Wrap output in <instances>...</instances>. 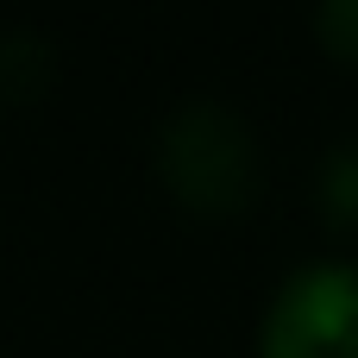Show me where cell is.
<instances>
[{"label": "cell", "mask_w": 358, "mask_h": 358, "mask_svg": "<svg viewBox=\"0 0 358 358\" xmlns=\"http://www.w3.org/2000/svg\"><path fill=\"white\" fill-rule=\"evenodd\" d=\"M315 31L340 63H358V0H327L315 13Z\"/></svg>", "instance_id": "obj_4"}, {"label": "cell", "mask_w": 358, "mask_h": 358, "mask_svg": "<svg viewBox=\"0 0 358 358\" xmlns=\"http://www.w3.org/2000/svg\"><path fill=\"white\" fill-rule=\"evenodd\" d=\"M321 214L340 227V233H358V138L340 145L321 170Z\"/></svg>", "instance_id": "obj_3"}, {"label": "cell", "mask_w": 358, "mask_h": 358, "mask_svg": "<svg viewBox=\"0 0 358 358\" xmlns=\"http://www.w3.org/2000/svg\"><path fill=\"white\" fill-rule=\"evenodd\" d=\"M157 170L195 214H245L264 189L252 126L220 101H189L157 132Z\"/></svg>", "instance_id": "obj_1"}, {"label": "cell", "mask_w": 358, "mask_h": 358, "mask_svg": "<svg viewBox=\"0 0 358 358\" xmlns=\"http://www.w3.org/2000/svg\"><path fill=\"white\" fill-rule=\"evenodd\" d=\"M258 358H358V264L296 271L264 315Z\"/></svg>", "instance_id": "obj_2"}]
</instances>
